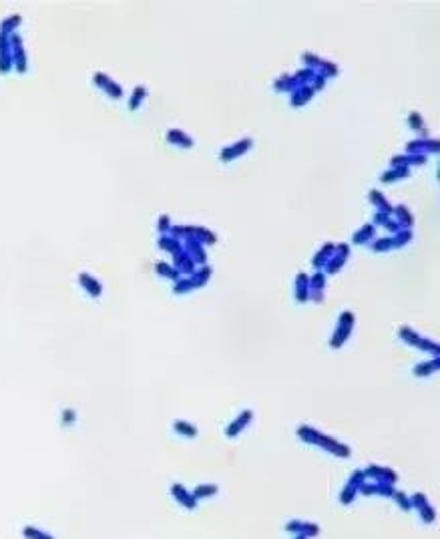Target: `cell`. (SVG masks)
I'll return each instance as SVG.
<instances>
[{
	"label": "cell",
	"mask_w": 440,
	"mask_h": 539,
	"mask_svg": "<svg viewBox=\"0 0 440 539\" xmlns=\"http://www.w3.org/2000/svg\"><path fill=\"white\" fill-rule=\"evenodd\" d=\"M217 493H219V487L217 485H197L193 491H191V495H193L195 501L205 499V497H213V495H217Z\"/></svg>",
	"instance_id": "7"
},
{
	"label": "cell",
	"mask_w": 440,
	"mask_h": 539,
	"mask_svg": "<svg viewBox=\"0 0 440 539\" xmlns=\"http://www.w3.org/2000/svg\"><path fill=\"white\" fill-rule=\"evenodd\" d=\"M410 503H412V507H416V509H418V513H420V519H422L424 523L432 525V523L436 521V509L432 507V503L428 501V497H426V495H422V493H414V495H412V499H410Z\"/></svg>",
	"instance_id": "1"
},
{
	"label": "cell",
	"mask_w": 440,
	"mask_h": 539,
	"mask_svg": "<svg viewBox=\"0 0 440 539\" xmlns=\"http://www.w3.org/2000/svg\"><path fill=\"white\" fill-rule=\"evenodd\" d=\"M171 495H173V499H175L179 505H183V507H187V509H195V505H197V501L193 499V495H191L183 485H179V483H175V485L171 487Z\"/></svg>",
	"instance_id": "5"
},
{
	"label": "cell",
	"mask_w": 440,
	"mask_h": 539,
	"mask_svg": "<svg viewBox=\"0 0 440 539\" xmlns=\"http://www.w3.org/2000/svg\"><path fill=\"white\" fill-rule=\"evenodd\" d=\"M364 475L378 477L380 483H392V485H394V481L398 479V475H396L394 471H390V469H380V467H370L368 471H364Z\"/></svg>",
	"instance_id": "6"
},
{
	"label": "cell",
	"mask_w": 440,
	"mask_h": 539,
	"mask_svg": "<svg viewBox=\"0 0 440 539\" xmlns=\"http://www.w3.org/2000/svg\"><path fill=\"white\" fill-rule=\"evenodd\" d=\"M285 531L296 533V535H306L308 539H314L320 535V525L312 523V521H300V519H291L285 525Z\"/></svg>",
	"instance_id": "3"
},
{
	"label": "cell",
	"mask_w": 440,
	"mask_h": 539,
	"mask_svg": "<svg viewBox=\"0 0 440 539\" xmlns=\"http://www.w3.org/2000/svg\"><path fill=\"white\" fill-rule=\"evenodd\" d=\"M392 499H394V501L400 505V509H402V511H410V509H412V503H410V499H408V495H406V493H402V491H396Z\"/></svg>",
	"instance_id": "9"
},
{
	"label": "cell",
	"mask_w": 440,
	"mask_h": 539,
	"mask_svg": "<svg viewBox=\"0 0 440 539\" xmlns=\"http://www.w3.org/2000/svg\"><path fill=\"white\" fill-rule=\"evenodd\" d=\"M358 493H362V495H382V497H394V493H396V489H394V485L392 483H374V485H366V483H362V487H360V491Z\"/></svg>",
	"instance_id": "4"
},
{
	"label": "cell",
	"mask_w": 440,
	"mask_h": 539,
	"mask_svg": "<svg viewBox=\"0 0 440 539\" xmlns=\"http://www.w3.org/2000/svg\"><path fill=\"white\" fill-rule=\"evenodd\" d=\"M364 479H366L364 471H354V475H352V479L348 481V485L342 489V495H340V503H342V505H350V503L356 499V495H358L360 487H362V483H364Z\"/></svg>",
	"instance_id": "2"
},
{
	"label": "cell",
	"mask_w": 440,
	"mask_h": 539,
	"mask_svg": "<svg viewBox=\"0 0 440 539\" xmlns=\"http://www.w3.org/2000/svg\"><path fill=\"white\" fill-rule=\"evenodd\" d=\"M296 539H308L306 535H296Z\"/></svg>",
	"instance_id": "10"
},
{
	"label": "cell",
	"mask_w": 440,
	"mask_h": 539,
	"mask_svg": "<svg viewBox=\"0 0 440 539\" xmlns=\"http://www.w3.org/2000/svg\"><path fill=\"white\" fill-rule=\"evenodd\" d=\"M22 535L26 539H55L51 533H47V531H43V529H39V527H32V525H26L24 529H22Z\"/></svg>",
	"instance_id": "8"
}]
</instances>
